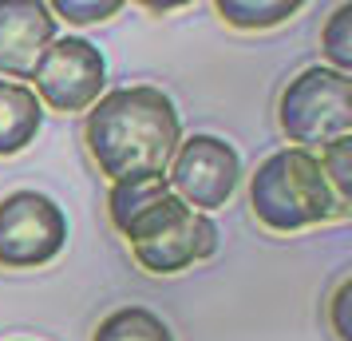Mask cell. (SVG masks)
I'll return each mask as SVG.
<instances>
[{
	"label": "cell",
	"mask_w": 352,
	"mask_h": 341,
	"mask_svg": "<svg viewBox=\"0 0 352 341\" xmlns=\"http://www.w3.org/2000/svg\"><path fill=\"white\" fill-rule=\"evenodd\" d=\"M214 12L241 32H265L301 12V0H218Z\"/></svg>",
	"instance_id": "7c38bea8"
},
{
	"label": "cell",
	"mask_w": 352,
	"mask_h": 341,
	"mask_svg": "<svg viewBox=\"0 0 352 341\" xmlns=\"http://www.w3.org/2000/svg\"><path fill=\"white\" fill-rule=\"evenodd\" d=\"M67 211L44 191H8L0 198V266L40 270L67 250Z\"/></svg>",
	"instance_id": "277c9868"
},
{
	"label": "cell",
	"mask_w": 352,
	"mask_h": 341,
	"mask_svg": "<svg viewBox=\"0 0 352 341\" xmlns=\"http://www.w3.org/2000/svg\"><path fill=\"white\" fill-rule=\"evenodd\" d=\"M83 143L111 183L166 175L182 143V115L175 99L155 83H127L103 92L83 119Z\"/></svg>",
	"instance_id": "6da1fadb"
},
{
	"label": "cell",
	"mask_w": 352,
	"mask_h": 341,
	"mask_svg": "<svg viewBox=\"0 0 352 341\" xmlns=\"http://www.w3.org/2000/svg\"><path fill=\"white\" fill-rule=\"evenodd\" d=\"M320 52H324V68L333 72H352V4H336L329 24L320 28Z\"/></svg>",
	"instance_id": "4fadbf2b"
},
{
	"label": "cell",
	"mask_w": 352,
	"mask_h": 341,
	"mask_svg": "<svg viewBox=\"0 0 352 341\" xmlns=\"http://www.w3.org/2000/svg\"><path fill=\"white\" fill-rule=\"evenodd\" d=\"M241 175L245 171H241L238 147L222 135H210V131L186 135L178 143L170 167H166V183H170L175 198L198 214L222 211L226 203L238 195Z\"/></svg>",
	"instance_id": "8992f818"
},
{
	"label": "cell",
	"mask_w": 352,
	"mask_h": 341,
	"mask_svg": "<svg viewBox=\"0 0 352 341\" xmlns=\"http://www.w3.org/2000/svg\"><path fill=\"white\" fill-rule=\"evenodd\" d=\"M250 211L270 234H301L349 218V207L333 195L320 159L301 147H277L257 163L250 175Z\"/></svg>",
	"instance_id": "7a4b0ae2"
},
{
	"label": "cell",
	"mask_w": 352,
	"mask_h": 341,
	"mask_svg": "<svg viewBox=\"0 0 352 341\" xmlns=\"http://www.w3.org/2000/svg\"><path fill=\"white\" fill-rule=\"evenodd\" d=\"M44 107L28 83L0 80V159H12L36 143L44 127Z\"/></svg>",
	"instance_id": "30bf717a"
},
{
	"label": "cell",
	"mask_w": 352,
	"mask_h": 341,
	"mask_svg": "<svg viewBox=\"0 0 352 341\" xmlns=\"http://www.w3.org/2000/svg\"><path fill=\"white\" fill-rule=\"evenodd\" d=\"M48 8L56 20H67V24H103L123 12V0H56Z\"/></svg>",
	"instance_id": "9a60e30c"
},
{
	"label": "cell",
	"mask_w": 352,
	"mask_h": 341,
	"mask_svg": "<svg viewBox=\"0 0 352 341\" xmlns=\"http://www.w3.org/2000/svg\"><path fill=\"white\" fill-rule=\"evenodd\" d=\"M186 211V203H178L166 175H143V179H123L111 183L107 191V218L123 234L127 246H139L155 238L166 223H175Z\"/></svg>",
	"instance_id": "ba28073f"
},
{
	"label": "cell",
	"mask_w": 352,
	"mask_h": 341,
	"mask_svg": "<svg viewBox=\"0 0 352 341\" xmlns=\"http://www.w3.org/2000/svg\"><path fill=\"white\" fill-rule=\"evenodd\" d=\"M349 306H352V278L340 274L329 298V322H333L336 341H352V325H349Z\"/></svg>",
	"instance_id": "2e32d148"
},
{
	"label": "cell",
	"mask_w": 352,
	"mask_h": 341,
	"mask_svg": "<svg viewBox=\"0 0 352 341\" xmlns=\"http://www.w3.org/2000/svg\"><path fill=\"white\" fill-rule=\"evenodd\" d=\"M214 254H218V223L210 214L190 211V207L178 214L175 223H166L155 238L131 246V258L139 262V270L159 278L182 274V270H190V266L214 258Z\"/></svg>",
	"instance_id": "9c48e42d"
},
{
	"label": "cell",
	"mask_w": 352,
	"mask_h": 341,
	"mask_svg": "<svg viewBox=\"0 0 352 341\" xmlns=\"http://www.w3.org/2000/svg\"><path fill=\"white\" fill-rule=\"evenodd\" d=\"M317 159L324 167V179L333 187V195L344 207H352V135H344V139L329 143L324 151H317Z\"/></svg>",
	"instance_id": "5bb4252c"
},
{
	"label": "cell",
	"mask_w": 352,
	"mask_h": 341,
	"mask_svg": "<svg viewBox=\"0 0 352 341\" xmlns=\"http://www.w3.org/2000/svg\"><path fill=\"white\" fill-rule=\"evenodd\" d=\"M91 341H175V329L146 306H119L99 318Z\"/></svg>",
	"instance_id": "8fae6325"
},
{
	"label": "cell",
	"mask_w": 352,
	"mask_h": 341,
	"mask_svg": "<svg viewBox=\"0 0 352 341\" xmlns=\"http://www.w3.org/2000/svg\"><path fill=\"white\" fill-rule=\"evenodd\" d=\"M277 127L289 147L313 155L352 135V80L324 64L297 72L277 96Z\"/></svg>",
	"instance_id": "3957f363"
},
{
	"label": "cell",
	"mask_w": 352,
	"mask_h": 341,
	"mask_svg": "<svg viewBox=\"0 0 352 341\" xmlns=\"http://www.w3.org/2000/svg\"><path fill=\"white\" fill-rule=\"evenodd\" d=\"M56 36L60 20L44 0H0V80L28 83Z\"/></svg>",
	"instance_id": "52a82bcc"
},
{
	"label": "cell",
	"mask_w": 352,
	"mask_h": 341,
	"mask_svg": "<svg viewBox=\"0 0 352 341\" xmlns=\"http://www.w3.org/2000/svg\"><path fill=\"white\" fill-rule=\"evenodd\" d=\"M44 112L80 115L91 112L107 87V56L87 36H56L28 76Z\"/></svg>",
	"instance_id": "5b68a950"
}]
</instances>
